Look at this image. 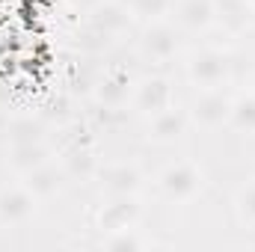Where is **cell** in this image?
<instances>
[{
  "label": "cell",
  "mask_w": 255,
  "mask_h": 252,
  "mask_svg": "<svg viewBox=\"0 0 255 252\" xmlns=\"http://www.w3.org/2000/svg\"><path fill=\"white\" fill-rule=\"evenodd\" d=\"M65 181H68V175H65V169L60 166V160H48V163L30 169L27 175H21V184L30 190L39 202L42 199H54L65 187Z\"/></svg>",
  "instance_id": "obj_15"
},
{
  "label": "cell",
  "mask_w": 255,
  "mask_h": 252,
  "mask_svg": "<svg viewBox=\"0 0 255 252\" xmlns=\"http://www.w3.org/2000/svg\"><path fill=\"white\" fill-rule=\"evenodd\" d=\"M142 220V199L139 196H107L104 205L95 211V229L101 235L119 232L128 226H139Z\"/></svg>",
  "instance_id": "obj_8"
},
{
  "label": "cell",
  "mask_w": 255,
  "mask_h": 252,
  "mask_svg": "<svg viewBox=\"0 0 255 252\" xmlns=\"http://www.w3.org/2000/svg\"><path fill=\"white\" fill-rule=\"evenodd\" d=\"M184 74L196 89H217V86H226L229 77H232V57L229 51L223 48H199L193 51L184 63Z\"/></svg>",
  "instance_id": "obj_3"
},
{
  "label": "cell",
  "mask_w": 255,
  "mask_h": 252,
  "mask_svg": "<svg viewBox=\"0 0 255 252\" xmlns=\"http://www.w3.org/2000/svg\"><path fill=\"white\" fill-rule=\"evenodd\" d=\"M187 125H190V116L187 110H178V107H169L163 113H154L145 119V142L151 145H175L178 139H184L187 133Z\"/></svg>",
  "instance_id": "obj_10"
},
{
  "label": "cell",
  "mask_w": 255,
  "mask_h": 252,
  "mask_svg": "<svg viewBox=\"0 0 255 252\" xmlns=\"http://www.w3.org/2000/svg\"><path fill=\"white\" fill-rule=\"evenodd\" d=\"M175 107V83L166 77V74H148V77H139L133 83V95H130V110L142 119L154 116V113H163Z\"/></svg>",
  "instance_id": "obj_6"
},
{
  "label": "cell",
  "mask_w": 255,
  "mask_h": 252,
  "mask_svg": "<svg viewBox=\"0 0 255 252\" xmlns=\"http://www.w3.org/2000/svg\"><path fill=\"white\" fill-rule=\"evenodd\" d=\"M57 160L65 169L68 181H95L98 175V166H101V157L95 151V142H92V133L86 125H71L65 130L63 142L57 148Z\"/></svg>",
  "instance_id": "obj_1"
},
{
  "label": "cell",
  "mask_w": 255,
  "mask_h": 252,
  "mask_svg": "<svg viewBox=\"0 0 255 252\" xmlns=\"http://www.w3.org/2000/svg\"><path fill=\"white\" fill-rule=\"evenodd\" d=\"M98 247L101 250H110V252H142V250H154L160 244L151 235H145L139 226H128V229H119V232L101 235Z\"/></svg>",
  "instance_id": "obj_16"
},
{
  "label": "cell",
  "mask_w": 255,
  "mask_h": 252,
  "mask_svg": "<svg viewBox=\"0 0 255 252\" xmlns=\"http://www.w3.org/2000/svg\"><path fill=\"white\" fill-rule=\"evenodd\" d=\"M133 24H136V21H133L130 9L122 6L119 0H104V3H98L95 9L86 12V27H92V30H98V33H107V36H113V39L130 33Z\"/></svg>",
  "instance_id": "obj_11"
},
{
  "label": "cell",
  "mask_w": 255,
  "mask_h": 252,
  "mask_svg": "<svg viewBox=\"0 0 255 252\" xmlns=\"http://www.w3.org/2000/svg\"><path fill=\"white\" fill-rule=\"evenodd\" d=\"M235 95H229L223 86L217 89H196V95L187 104V116L196 127L202 130H220L229 127V113H232Z\"/></svg>",
  "instance_id": "obj_5"
},
{
  "label": "cell",
  "mask_w": 255,
  "mask_h": 252,
  "mask_svg": "<svg viewBox=\"0 0 255 252\" xmlns=\"http://www.w3.org/2000/svg\"><path fill=\"white\" fill-rule=\"evenodd\" d=\"M157 193L169 202V205H187L196 196H202L205 190V172L199 163L193 160H172L160 169L157 175Z\"/></svg>",
  "instance_id": "obj_2"
},
{
  "label": "cell",
  "mask_w": 255,
  "mask_h": 252,
  "mask_svg": "<svg viewBox=\"0 0 255 252\" xmlns=\"http://www.w3.org/2000/svg\"><path fill=\"white\" fill-rule=\"evenodd\" d=\"M181 30L166 18V21H151V24H142L139 36H136V51L142 60L154 65H163L169 60H175L178 48H181Z\"/></svg>",
  "instance_id": "obj_4"
},
{
  "label": "cell",
  "mask_w": 255,
  "mask_h": 252,
  "mask_svg": "<svg viewBox=\"0 0 255 252\" xmlns=\"http://www.w3.org/2000/svg\"><path fill=\"white\" fill-rule=\"evenodd\" d=\"M48 160H54V148L45 142V136H39V139H15L9 145V157H6V163H9V169L15 175H27L30 169H36V166H42Z\"/></svg>",
  "instance_id": "obj_14"
},
{
  "label": "cell",
  "mask_w": 255,
  "mask_h": 252,
  "mask_svg": "<svg viewBox=\"0 0 255 252\" xmlns=\"http://www.w3.org/2000/svg\"><path fill=\"white\" fill-rule=\"evenodd\" d=\"M130 9L136 24H151V21H166L175 9V0H119Z\"/></svg>",
  "instance_id": "obj_19"
},
{
  "label": "cell",
  "mask_w": 255,
  "mask_h": 252,
  "mask_svg": "<svg viewBox=\"0 0 255 252\" xmlns=\"http://www.w3.org/2000/svg\"><path fill=\"white\" fill-rule=\"evenodd\" d=\"M95 181L104 196H139L145 190V172L130 160L101 163Z\"/></svg>",
  "instance_id": "obj_7"
},
{
  "label": "cell",
  "mask_w": 255,
  "mask_h": 252,
  "mask_svg": "<svg viewBox=\"0 0 255 252\" xmlns=\"http://www.w3.org/2000/svg\"><path fill=\"white\" fill-rule=\"evenodd\" d=\"M250 3H253V9H255V0H250Z\"/></svg>",
  "instance_id": "obj_24"
},
{
  "label": "cell",
  "mask_w": 255,
  "mask_h": 252,
  "mask_svg": "<svg viewBox=\"0 0 255 252\" xmlns=\"http://www.w3.org/2000/svg\"><path fill=\"white\" fill-rule=\"evenodd\" d=\"M172 18H175V27L184 33H208L217 27L214 0H175Z\"/></svg>",
  "instance_id": "obj_13"
},
{
  "label": "cell",
  "mask_w": 255,
  "mask_h": 252,
  "mask_svg": "<svg viewBox=\"0 0 255 252\" xmlns=\"http://www.w3.org/2000/svg\"><path fill=\"white\" fill-rule=\"evenodd\" d=\"M235 217H238L241 226L255 229V178L241 184L238 193H235Z\"/></svg>",
  "instance_id": "obj_20"
},
{
  "label": "cell",
  "mask_w": 255,
  "mask_h": 252,
  "mask_svg": "<svg viewBox=\"0 0 255 252\" xmlns=\"http://www.w3.org/2000/svg\"><path fill=\"white\" fill-rule=\"evenodd\" d=\"M113 36H107V33H98V30H92V27H86L83 30V36H80V42H77V48L83 51V54H104V51H110L113 48Z\"/></svg>",
  "instance_id": "obj_21"
},
{
  "label": "cell",
  "mask_w": 255,
  "mask_h": 252,
  "mask_svg": "<svg viewBox=\"0 0 255 252\" xmlns=\"http://www.w3.org/2000/svg\"><path fill=\"white\" fill-rule=\"evenodd\" d=\"M133 83L136 80L128 74L125 68H107L92 86V101L98 107H119V110H125L130 104V95H133Z\"/></svg>",
  "instance_id": "obj_9"
},
{
  "label": "cell",
  "mask_w": 255,
  "mask_h": 252,
  "mask_svg": "<svg viewBox=\"0 0 255 252\" xmlns=\"http://www.w3.org/2000/svg\"><path fill=\"white\" fill-rule=\"evenodd\" d=\"M98 3H104V0H74V6H80V9H86V12H89V9H95Z\"/></svg>",
  "instance_id": "obj_23"
},
{
  "label": "cell",
  "mask_w": 255,
  "mask_h": 252,
  "mask_svg": "<svg viewBox=\"0 0 255 252\" xmlns=\"http://www.w3.org/2000/svg\"><path fill=\"white\" fill-rule=\"evenodd\" d=\"M42 136V125H36V122H15L12 125V142L15 139H39Z\"/></svg>",
  "instance_id": "obj_22"
},
{
  "label": "cell",
  "mask_w": 255,
  "mask_h": 252,
  "mask_svg": "<svg viewBox=\"0 0 255 252\" xmlns=\"http://www.w3.org/2000/svg\"><path fill=\"white\" fill-rule=\"evenodd\" d=\"M229 127L241 136H255V92H241L232 101Z\"/></svg>",
  "instance_id": "obj_18"
},
{
  "label": "cell",
  "mask_w": 255,
  "mask_h": 252,
  "mask_svg": "<svg viewBox=\"0 0 255 252\" xmlns=\"http://www.w3.org/2000/svg\"><path fill=\"white\" fill-rule=\"evenodd\" d=\"M214 9H217V24L229 33L247 30L255 15L250 0H214Z\"/></svg>",
  "instance_id": "obj_17"
},
{
  "label": "cell",
  "mask_w": 255,
  "mask_h": 252,
  "mask_svg": "<svg viewBox=\"0 0 255 252\" xmlns=\"http://www.w3.org/2000/svg\"><path fill=\"white\" fill-rule=\"evenodd\" d=\"M36 211H39V199L24 184L0 190V226H24L36 217Z\"/></svg>",
  "instance_id": "obj_12"
}]
</instances>
